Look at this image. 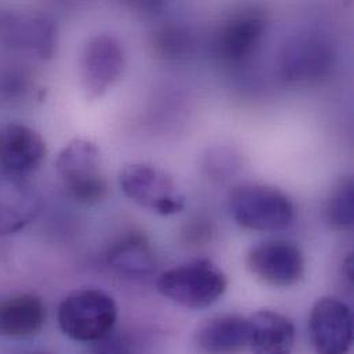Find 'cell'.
Returning a JSON list of instances; mask_svg holds the SVG:
<instances>
[{"instance_id":"obj_1","label":"cell","mask_w":354,"mask_h":354,"mask_svg":"<svg viewBox=\"0 0 354 354\" xmlns=\"http://www.w3.org/2000/svg\"><path fill=\"white\" fill-rule=\"evenodd\" d=\"M118 322L115 299L97 288H84L68 295L58 309L62 333L77 342H98L109 335Z\"/></svg>"},{"instance_id":"obj_2","label":"cell","mask_w":354,"mask_h":354,"mask_svg":"<svg viewBox=\"0 0 354 354\" xmlns=\"http://www.w3.org/2000/svg\"><path fill=\"white\" fill-rule=\"evenodd\" d=\"M225 273L209 259H194L163 272L158 280L159 292L187 309L214 305L226 291Z\"/></svg>"},{"instance_id":"obj_3","label":"cell","mask_w":354,"mask_h":354,"mask_svg":"<svg viewBox=\"0 0 354 354\" xmlns=\"http://www.w3.org/2000/svg\"><path fill=\"white\" fill-rule=\"evenodd\" d=\"M229 208L244 229L274 232L291 225L295 208L291 198L277 187L262 183H243L230 193Z\"/></svg>"},{"instance_id":"obj_4","label":"cell","mask_w":354,"mask_h":354,"mask_svg":"<svg viewBox=\"0 0 354 354\" xmlns=\"http://www.w3.org/2000/svg\"><path fill=\"white\" fill-rule=\"evenodd\" d=\"M55 169L68 192L79 203L97 204L105 198L108 185L102 174L101 153L91 141H71L58 155Z\"/></svg>"},{"instance_id":"obj_5","label":"cell","mask_w":354,"mask_h":354,"mask_svg":"<svg viewBox=\"0 0 354 354\" xmlns=\"http://www.w3.org/2000/svg\"><path fill=\"white\" fill-rule=\"evenodd\" d=\"M119 180L131 201L155 214L167 216L185 208L186 198L176 180L156 166L131 163L122 170Z\"/></svg>"},{"instance_id":"obj_6","label":"cell","mask_w":354,"mask_h":354,"mask_svg":"<svg viewBox=\"0 0 354 354\" xmlns=\"http://www.w3.org/2000/svg\"><path fill=\"white\" fill-rule=\"evenodd\" d=\"M279 65L283 80L290 84L317 82L333 69L334 50L320 35H301L284 47Z\"/></svg>"},{"instance_id":"obj_7","label":"cell","mask_w":354,"mask_h":354,"mask_svg":"<svg viewBox=\"0 0 354 354\" xmlns=\"http://www.w3.org/2000/svg\"><path fill=\"white\" fill-rule=\"evenodd\" d=\"M305 257L298 245L286 240L263 241L248 252L250 272L272 287L295 286L305 276Z\"/></svg>"},{"instance_id":"obj_8","label":"cell","mask_w":354,"mask_h":354,"mask_svg":"<svg viewBox=\"0 0 354 354\" xmlns=\"http://www.w3.org/2000/svg\"><path fill=\"white\" fill-rule=\"evenodd\" d=\"M0 44L40 59H50L57 47V26L33 12H7L0 15Z\"/></svg>"},{"instance_id":"obj_9","label":"cell","mask_w":354,"mask_h":354,"mask_svg":"<svg viewBox=\"0 0 354 354\" xmlns=\"http://www.w3.org/2000/svg\"><path fill=\"white\" fill-rule=\"evenodd\" d=\"M124 68V51L111 35L94 36L84 47L80 76L88 100L101 98L119 80Z\"/></svg>"},{"instance_id":"obj_10","label":"cell","mask_w":354,"mask_h":354,"mask_svg":"<svg viewBox=\"0 0 354 354\" xmlns=\"http://www.w3.org/2000/svg\"><path fill=\"white\" fill-rule=\"evenodd\" d=\"M309 331L316 353L349 354L353 344L352 310L339 299L323 298L312 309Z\"/></svg>"},{"instance_id":"obj_11","label":"cell","mask_w":354,"mask_h":354,"mask_svg":"<svg viewBox=\"0 0 354 354\" xmlns=\"http://www.w3.org/2000/svg\"><path fill=\"white\" fill-rule=\"evenodd\" d=\"M268 21L254 8L230 15L219 28L215 37L216 57L225 64H241L259 47Z\"/></svg>"},{"instance_id":"obj_12","label":"cell","mask_w":354,"mask_h":354,"mask_svg":"<svg viewBox=\"0 0 354 354\" xmlns=\"http://www.w3.org/2000/svg\"><path fill=\"white\" fill-rule=\"evenodd\" d=\"M46 153V142L33 129L21 123L0 127V169L4 174H29L40 167Z\"/></svg>"},{"instance_id":"obj_13","label":"cell","mask_w":354,"mask_h":354,"mask_svg":"<svg viewBox=\"0 0 354 354\" xmlns=\"http://www.w3.org/2000/svg\"><path fill=\"white\" fill-rule=\"evenodd\" d=\"M41 209V198L22 178L0 176V236L29 225Z\"/></svg>"},{"instance_id":"obj_14","label":"cell","mask_w":354,"mask_h":354,"mask_svg":"<svg viewBox=\"0 0 354 354\" xmlns=\"http://www.w3.org/2000/svg\"><path fill=\"white\" fill-rule=\"evenodd\" d=\"M46 319V306L36 295L22 294L0 301V335L3 337H32L43 328Z\"/></svg>"},{"instance_id":"obj_15","label":"cell","mask_w":354,"mask_h":354,"mask_svg":"<svg viewBox=\"0 0 354 354\" xmlns=\"http://www.w3.org/2000/svg\"><path fill=\"white\" fill-rule=\"evenodd\" d=\"M250 345L254 354H292L294 324L283 315L261 310L250 319Z\"/></svg>"},{"instance_id":"obj_16","label":"cell","mask_w":354,"mask_h":354,"mask_svg":"<svg viewBox=\"0 0 354 354\" xmlns=\"http://www.w3.org/2000/svg\"><path fill=\"white\" fill-rule=\"evenodd\" d=\"M197 345L205 354H237L250 345V322L240 316H221L197 333Z\"/></svg>"},{"instance_id":"obj_17","label":"cell","mask_w":354,"mask_h":354,"mask_svg":"<svg viewBox=\"0 0 354 354\" xmlns=\"http://www.w3.org/2000/svg\"><path fill=\"white\" fill-rule=\"evenodd\" d=\"M108 263L120 274L144 277L156 269V257L148 239L140 233H133L109 250Z\"/></svg>"},{"instance_id":"obj_18","label":"cell","mask_w":354,"mask_h":354,"mask_svg":"<svg viewBox=\"0 0 354 354\" xmlns=\"http://www.w3.org/2000/svg\"><path fill=\"white\" fill-rule=\"evenodd\" d=\"M353 180L342 178L333 189L326 207V215L330 225L335 229L345 230L353 226Z\"/></svg>"},{"instance_id":"obj_19","label":"cell","mask_w":354,"mask_h":354,"mask_svg":"<svg viewBox=\"0 0 354 354\" xmlns=\"http://www.w3.org/2000/svg\"><path fill=\"white\" fill-rule=\"evenodd\" d=\"M153 53L165 59H176L187 53L190 47L189 33L174 24L159 28L152 35L151 41Z\"/></svg>"},{"instance_id":"obj_20","label":"cell","mask_w":354,"mask_h":354,"mask_svg":"<svg viewBox=\"0 0 354 354\" xmlns=\"http://www.w3.org/2000/svg\"><path fill=\"white\" fill-rule=\"evenodd\" d=\"M29 77L18 69H6L0 73V93L8 98H21L28 93Z\"/></svg>"},{"instance_id":"obj_21","label":"cell","mask_w":354,"mask_h":354,"mask_svg":"<svg viewBox=\"0 0 354 354\" xmlns=\"http://www.w3.org/2000/svg\"><path fill=\"white\" fill-rule=\"evenodd\" d=\"M111 334L98 341V349L95 354H130L126 344L120 338H112Z\"/></svg>"}]
</instances>
